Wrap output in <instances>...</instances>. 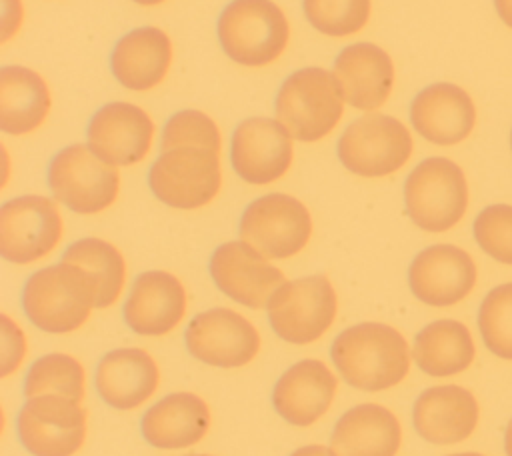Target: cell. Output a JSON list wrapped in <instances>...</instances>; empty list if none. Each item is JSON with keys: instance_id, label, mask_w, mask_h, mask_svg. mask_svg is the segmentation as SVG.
I'll return each instance as SVG.
<instances>
[{"instance_id": "1", "label": "cell", "mask_w": 512, "mask_h": 456, "mask_svg": "<svg viewBox=\"0 0 512 456\" xmlns=\"http://www.w3.org/2000/svg\"><path fill=\"white\" fill-rule=\"evenodd\" d=\"M330 358L346 384L366 392H380L400 384L410 372L406 338L382 322H360L342 330Z\"/></svg>"}, {"instance_id": "2", "label": "cell", "mask_w": 512, "mask_h": 456, "mask_svg": "<svg viewBox=\"0 0 512 456\" xmlns=\"http://www.w3.org/2000/svg\"><path fill=\"white\" fill-rule=\"evenodd\" d=\"M96 308L90 278L74 264L62 262L36 270L22 288L26 318L48 334L78 330Z\"/></svg>"}, {"instance_id": "3", "label": "cell", "mask_w": 512, "mask_h": 456, "mask_svg": "<svg viewBox=\"0 0 512 456\" xmlns=\"http://www.w3.org/2000/svg\"><path fill=\"white\" fill-rule=\"evenodd\" d=\"M274 112L292 138L318 142L342 118V88L336 76L324 68H300L282 82L274 100Z\"/></svg>"}, {"instance_id": "4", "label": "cell", "mask_w": 512, "mask_h": 456, "mask_svg": "<svg viewBox=\"0 0 512 456\" xmlns=\"http://www.w3.org/2000/svg\"><path fill=\"white\" fill-rule=\"evenodd\" d=\"M224 54L242 66H266L286 48L290 26L272 0H232L218 16Z\"/></svg>"}, {"instance_id": "5", "label": "cell", "mask_w": 512, "mask_h": 456, "mask_svg": "<svg viewBox=\"0 0 512 456\" xmlns=\"http://www.w3.org/2000/svg\"><path fill=\"white\" fill-rule=\"evenodd\" d=\"M404 206L424 232L454 228L468 208V184L462 168L444 156L424 158L404 180Z\"/></svg>"}, {"instance_id": "6", "label": "cell", "mask_w": 512, "mask_h": 456, "mask_svg": "<svg viewBox=\"0 0 512 456\" xmlns=\"http://www.w3.org/2000/svg\"><path fill=\"white\" fill-rule=\"evenodd\" d=\"M148 186L170 208H202L216 198L222 186L220 152L206 146L162 150L148 170Z\"/></svg>"}, {"instance_id": "7", "label": "cell", "mask_w": 512, "mask_h": 456, "mask_svg": "<svg viewBox=\"0 0 512 456\" xmlns=\"http://www.w3.org/2000/svg\"><path fill=\"white\" fill-rule=\"evenodd\" d=\"M268 322L288 344L316 342L336 320V290L324 274L284 282L268 300Z\"/></svg>"}, {"instance_id": "8", "label": "cell", "mask_w": 512, "mask_h": 456, "mask_svg": "<svg viewBox=\"0 0 512 456\" xmlns=\"http://www.w3.org/2000/svg\"><path fill=\"white\" fill-rule=\"evenodd\" d=\"M52 196L76 214H96L114 204L120 190L116 166L100 160L88 144L56 152L46 172Z\"/></svg>"}, {"instance_id": "9", "label": "cell", "mask_w": 512, "mask_h": 456, "mask_svg": "<svg viewBox=\"0 0 512 456\" xmlns=\"http://www.w3.org/2000/svg\"><path fill=\"white\" fill-rule=\"evenodd\" d=\"M340 164L356 176L382 178L400 170L412 154L408 128L388 114H364L340 134L336 144Z\"/></svg>"}, {"instance_id": "10", "label": "cell", "mask_w": 512, "mask_h": 456, "mask_svg": "<svg viewBox=\"0 0 512 456\" xmlns=\"http://www.w3.org/2000/svg\"><path fill=\"white\" fill-rule=\"evenodd\" d=\"M238 230L240 240L262 256L284 260L304 250L312 236V218L298 198L270 192L244 208Z\"/></svg>"}, {"instance_id": "11", "label": "cell", "mask_w": 512, "mask_h": 456, "mask_svg": "<svg viewBox=\"0 0 512 456\" xmlns=\"http://www.w3.org/2000/svg\"><path fill=\"white\" fill-rule=\"evenodd\" d=\"M88 414L64 396L26 398L16 416L20 444L32 456H74L86 438Z\"/></svg>"}, {"instance_id": "12", "label": "cell", "mask_w": 512, "mask_h": 456, "mask_svg": "<svg viewBox=\"0 0 512 456\" xmlns=\"http://www.w3.org/2000/svg\"><path fill=\"white\" fill-rule=\"evenodd\" d=\"M64 232L54 200L26 194L0 208V254L12 264H32L50 254Z\"/></svg>"}, {"instance_id": "13", "label": "cell", "mask_w": 512, "mask_h": 456, "mask_svg": "<svg viewBox=\"0 0 512 456\" xmlns=\"http://www.w3.org/2000/svg\"><path fill=\"white\" fill-rule=\"evenodd\" d=\"M192 358L216 368H240L260 350V334L242 314L230 308H210L196 314L184 332Z\"/></svg>"}, {"instance_id": "14", "label": "cell", "mask_w": 512, "mask_h": 456, "mask_svg": "<svg viewBox=\"0 0 512 456\" xmlns=\"http://www.w3.org/2000/svg\"><path fill=\"white\" fill-rule=\"evenodd\" d=\"M208 272L220 292L254 310L264 308L284 284L282 270L244 240L220 244L210 256Z\"/></svg>"}, {"instance_id": "15", "label": "cell", "mask_w": 512, "mask_h": 456, "mask_svg": "<svg viewBox=\"0 0 512 456\" xmlns=\"http://www.w3.org/2000/svg\"><path fill=\"white\" fill-rule=\"evenodd\" d=\"M292 154V136L278 120L246 118L232 134L230 162L248 184L264 186L282 178L292 164Z\"/></svg>"}, {"instance_id": "16", "label": "cell", "mask_w": 512, "mask_h": 456, "mask_svg": "<svg viewBox=\"0 0 512 456\" xmlns=\"http://www.w3.org/2000/svg\"><path fill=\"white\" fill-rule=\"evenodd\" d=\"M474 284L476 264L454 244H432L420 250L408 268L412 294L428 306H452L464 300Z\"/></svg>"}, {"instance_id": "17", "label": "cell", "mask_w": 512, "mask_h": 456, "mask_svg": "<svg viewBox=\"0 0 512 456\" xmlns=\"http://www.w3.org/2000/svg\"><path fill=\"white\" fill-rule=\"evenodd\" d=\"M90 150L112 166L140 162L154 138V122L146 110L130 102L104 104L86 128Z\"/></svg>"}, {"instance_id": "18", "label": "cell", "mask_w": 512, "mask_h": 456, "mask_svg": "<svg viewBox=\"0 0 512 456\" xmlns=\"http://www.w3.org/2000/svg\"><path fill=\"white\" fill-rule=\"evenodd\" d=\"M186 314V290L166 270H146L136 276L122 308L124 322L140 336H164Z\"/></svg>"}, {"instance_id": "19", "label": "cell", "mask_w": 512, "mask_h": 456, "mask_svg": "<svg viewBox=\"0 0 512 456\" xmlns=\"http://www.w3.org/2000/svg\"><path fill=\"white\" fill-rule=\"evenodd\" d=\"M410 122L424 140L438 146H452L470 136L476 124V108L464 88L450 82H436L414 96Z\"/></svg>"}, {"instance_id": "20", "label": "cell", "mask_w": 512, "mask_h": 456, "mask_svg": "<svg viewBox=\"0 0 512 456\" xmlns=\"http://www.w3.org/2000/svg\"><path fill=\"white\" fill-rule=\"evenodd\" d=\"M478 416L474 394L456 384L426 388L412 406V424L418 436L440 446L466 440L474 432Z\"/></svg>"}, {"instance_id": "21", "label": "cell", "mask_w": 512, "mask_h": 456, "mask_svg": "<svg viewBox=\"0 0 512 456\" xmlns=\"http://www.w3.org/2000/svg\"><path fill=\"white\" fill-rule=\"evenodd\" d=\"M338 380L314 358L292 364L272 388V406L292 426H310L324 416L336 396Z\"/></svg>"}, {"instance_id": "22", "label": "cell", "mask_w": 512, "mask_h": 456, "mask_svg": "<svg viewBox=\"0 0 512 456\" xmlns=\"http://www.w3.org/2000/svg\"><path fill=\"white\" fill-rule=\"evenodd\" d=\"M344 102L356 110H378L394 86V64L388 52L372 42H356L342 48L334 70Z\"/></svg>"}, {"instance_id": "23", "label": "cell", "mask_w": 512, "mask_h": 456, "mask_svg": "<svg viewBox=\"0 0 512 456\" xmlns=\"http://www.w3.org/2000/svg\"><path fill=\"white\" fill-rule=\"evenodd\" d=\"M158 384L160 370L142 348L110 350L96 364V392L116 410L138 408L156 392Z\"/></svg>"}, {"instance_id": "24", "label": "cell", "mask_w": 512, "mask_h": 456, "mask_svg": "<svg viewBox=\"0 0 512 456\" xmlns=\"http://www.w3.org/2000/svg\"><path fill=\"white\" fill-rule=\"evenodd\" d=\"M172 42L156 26H142L126 32L112 48V76L128 90L144 92L156 88L168 74Z\"/></svg>"}, {"instance_id": "25", "label": "cell", "mask_w": 512, "mask_h": 456, "mask_svg": "<svg viewBox=\"0 0 512 456\" xmlns=\"http://www.w3.org/2000/svg\"><path fill=\"white\" fill-rule=\"evenodd\" d=\"M210 428L208 404L192 392H172L154 402L140 420L144 440L162 450L198 444Z\"/></svg>"}, {"instance_id": "26", "label": "cell", "mask_w": 512, "mask_h": 456, "mask_svg": "<svg viewBox=\"0 0 512 456\" xmlns=\"http://www.w3.org/2000/svg\"><path fill=\"white\" fill-rule=\"evenodd\" d=\"M402 442L398 418L382 404L366 402L346 410L332 428L336 456H396Z\"/></svg>"}, {"instance_id": "27", "label": "cell", "mask_w": 512, "mask_h": 456, "mask_svg": "<svg viewBox=\"0 0 512 456\" xmlns=\"http://www.w3.org/2000/svg\"><path fill=\"white\" fill-rule=\"evenodd\" d=\"M50 90L44 78L26 66H2L0 70V128L22 136L46 120Z\"/></svg>"}, {"instance_id": "28", "label": "cell", "mask_w": 512, "mask_h": 456, "mask_svg": "<svg viewBox=\"0 0 512 456\" xmlns=\"http://www.w3.org/2000/svg\"><path fill=\"white\" fill-rule=\"evenodd\" d=\"M476 356L474 340L466 324L458 320H434L426 324L414 338L412 360L434 378L464 372Z\"/></svg>"}, {"instance_id": "29", "label": "cell", "mask_w": 512, "mask_h": 456, "mask_svg": "<svg viewBox=\"0 0 512 456\" xmlns=\"http://www.w3.org/2000/svg\"><path fill=\"white\" fill-rule=\"evenodd\" d=\"M62 262L78 266L90 278L96 294V308L112 306L122 294L126 262L114 244L92 236L80 238L64 250Z\"/></svg>"}, {"instance_id": "30", "label": "cell", "mask_w": 512, "mask_h": 456, "mask_svg": "<svg viewBox=\"0 0 512 456\" xmlns=\"http://www.w3.org/2000/svg\"><path fill=\"white\" fill-rule=\"evenodd\" d=\"M86 390V372L80 360L64 352H50L34 360L24 376V396H64L80 402Z\"/></svg>"}, {"instance_id": "31", "label": "cell", "mask_w": 512, "mask_h": 456, "mask_svg": "<svg viewBox=\"0 0 512 456\" xmlns=\"http://www.w3.org/2000/svg\"><path fill=\"white\" fill-rule=\"evenodd\" d=\"M478 330L486 348L512 360V282L492 288L478 310Z\"/></svg>"}, {"instance_id": "32", "label": "cell", "mask_w": 512, "mask_h": 456, "mask_svg": "<svg viewBox=\"0 0 512 456\" xmlns=\"http://www.w3.org/2000/svg\"><path fill=\"white\" fill-rule=\"evenodd\" d=\"M306 20L326 36L360 32L370 18V0H302Z\"/></svg>"}, {"instance_id": "33", "label": "cell", "mask_w": 512, "mask_h": 456, "mask_svg": "<svg viewBox=\"0 0 512 456\" xmlns=\"http://www.w3.org/2000/svg\"><path fill=\"white\" fill-rule=\"evenodd\" d=\"M176 146H206L220 152L222 136L208 114L200 110H180L166 120L160 140V150Z\"/></svg>"}, {"instance_id": "34", "label": "cell", "mask_w": 512, "mask_h": 456, "mask_svg": "<svg viewBox=\"0 0 512 456\" xmlns=\"http://www.w3.org/2000/svg\"><path fill=\"white\" fill-rule=\"evenodd\" d=\"M474 240L496 262L512 266V206H486L472 224Z\"/></svg>"}, {"instance_id": "35", "label": "cell", "mask_w": 512, "mask_h": 456, "mask_svg": "<svg viewBox=\"0 0 512 456\" xmlns=\"http://www.w3.org/2000/svg\"><path fill=\"white\" fill-rule=\"evenodd\" d=\"M26 356V336L22 328L8 316L2 314V376L8 378L18 370Z\"/></svg>"}, {"instance_id": "36", "label": "cell", "mask_w": 512, "mask_h": 456, "mask_svg": "<svg viewBox=\"0 0 512 456\" xmlns=\"http://www.w3.org/2000/svg\"><path fill=\"white\" fill-rule=\"evenodd\" d=\"M20 22H22V4H20V0H4L2 42H8L18 32Z\"/></svg>"}, {"instance_id": "37", "label": "cell", "mask_w": 512, "mask_h": 456, "mask_svg": "<svg viewBox=\"0 0 512 456\" xmlns=\"http://www.w3.org/2000/svg\"><path fill=\"white\" fill-rule=\"evenodd\" d=\"M290 456H336V452L330 446L308 444V446H302V448L294 450Z\"/></svg>"}, {"instance_id": "38", "label": "cell", "mask_w": 512, "mask_h": 456, "mask_svg": "<svg viewBox=\"0 0 512 456\" xmlns=\"http://www.w3.org/2000/svg\"><path fill=\"white\" fill-rule=\"evenodd\" d=\"M500 20L512 28V0H494Z\"/></svg>"}, {"instance_id": "39", "label": "cell", "mask_w": 512, "mask_h": 456, "mask_svg": "<svg viewBox=\"0 0 512 456\" xmlns=\"http://www.w3.org/2000/svg\"><path fill=\"white\" fill-rule=\"evenodd\" d=\"M504 452H506V456H512V418L508 420V424L504 428Z\"/></svg>"}, {"instance_id": "40", "label": "cell", "mask_w": 512, "mask_h": 456, "mask_svg": "<svg viewBox=\"0 0 512 456\" xmlns=\"http://www.w3.org/2000/svg\"><path fill=\"white\" fill-rule=\"evenodd\" d=\"M136 4H142V6H156V4H162L164 0H132Z\"/></svg>"}, {"instance_id": "41", "label": "cell", "mask_w": 512, "mask_h": 456, "mask_svg": "<svg viewBox=\"0 0 512 456\" xmlns=\"http://www.w3.org/2000/svg\"><path fill=\"white\" fill-rule=\"evenodd\" d=\"M448 456H484V454H478V452H458V454H448Z\"/></svg>"}, {"instance_id": "42", "label": "cell", "mask_w": 512, "mask_h": 456, "mask_svg": "<svg viewBox=\"0 0 512 456\" xmlns=\"http://www.w3.org/2000/svg\"><path fill=\"white\" fill-rule=\"evenodd\" d=\"M184 456H212V454H184Z\"/></svg>"}, {"instance_id": "43", "label": "cell", "mask_w": 512, "mask_h": 456, "mask_svg": "<svg viewBox=\"0 0 512 456\" xmlns=\"http://www.w3.org/2000/svg\"><path fill=\"white\" fill-rule=\"evenodd\" d=\"M510 146H512V134H510Z\"/></svg>"}]
</instances>
